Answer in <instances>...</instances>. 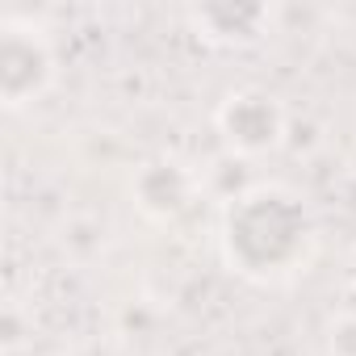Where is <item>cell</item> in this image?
Wrapping results in <instances>:
<instances>
[{
    "label": "cell",
    "mask_w": 356,
    "mask_h": 356,
    "mask_svg": "<svg viewBox=\"0 0 356 356\" xmlns=\"http://www.w3.org/2000/svg\"><path fill=\"white\" fill-rule=\"evenodd\" d=\"M218 134L239 159L264 155L285 138V109L264 88H235L218 105Z\"/></svg>",
    "instance_id": "2"
},
{
    "label": "cell",
    "mask_w": 356,
    "mask_h": 356,
    "mask_svg": "<svg viewBox=\"0 0 356 356\" xmlns=\"http://www.w3.org/2000/svg\"><path fill=\"white\" fill-rule=\"evenodd\" d=\"M76 356H109V352H101V348H80Z\"/></svg>",
    "instance_id": "8"
},
{
    "label": "cell",
    "mask_w": 356,
    "mask_h": 356,
    "mask_svg": "<svg viewBox=\"0 0 356 356\" xmlns=\"http://www.w3.org/2000/svg\"><path fill=\"white\" fill-rule=\"evenodd\" d=\"M348 273H352V289H356V256H352V268Z\"/></svg>",
    "instance_id": "10"
},
{
    "label": "cell",
    "mask_w": 356,
    "mask_h": 356,
    "mask_svg": "<svg viewBox=\"0 0 356 356\" xmlns=\"http://www.w3.org/2000/svg\"><path fill=\"white\" fill-rule=\"evenodd\" d=\"M197 189H202V181L176 159H151L130 181V197H134L138 214L151 222H176L193 206Z\"/></svg>",
    "instance_id": "4"
},
{
    "label": "cell",
    "mask_w": 356,
    "mask_h": 356,
    "mask_svg": "<svg viewBox=\"0 0 356 356\" xmlns=\"http://www.w3.org/2000/svg\"><path fill=\"white\" fill-rule=\"evenodd\" d=\"M0 339H5V348H22L26 339V323H22V310L17 306H5V314H0Z\"/></svg>",
    "instance_id": "7"
},
{
    "label": "cell",
    "mask_w": 356,
    "mask_h": 356,
    "mask_svg": "<svg viewBox=\"0 0 356 356\" xmlns=\"http://www.w3.org/2000/svg\"><path fill=\"white\" fill-rule=\"evenodd\" d=\"M189 22L206 42L248 47V42H260L268 34L273 9L260 5V0H210V5L189 9Z\"/></svg>",
    "instance_id": "5"
},
{
    "label": "cell",
    "mask_w": 356,
    "mask_h": 356,
    "mask_svg": "<svg viewBox=\"0 0 356 356\" xmlns=\"http://www.w3.org/2000/svg\"><path fill=\"white\" fill-rule=\"evenodd\" d=\"M323 348H327V356H356V310H339L327 318Z\"/></svg>",
    "instance_id": "6"
},
{
    "label": "cell",
    "mask_w": 356,
    "mask_h": 356,
    "mask_svg": "<svg viewBox=\"0 0 356 356\" xmlns=\"http://www.w3.org/2000/svg\"><path fill=\"white\" fill-rule=\"evenodd\" d=\"M222 260L248 281H281L306 264L314 248V218L306 202L281 185H252L222 210Z\"/></svg>",
    "instance_id": "1"
},
{
    "label": "cell",
    "mask_w": 356,
    "mask_h": 356,
    "mask_svg": "<svg viewBox=\"0 0 356 356\" xmlns=\"http://www.w3.org/2000/svg\"><path fill=\"white\" fill-rule=\"evenodd\" d=\"M348 168H352V176H356V147H352V155H348Z\"/></svg>",
    "instance_id": "9"
},
{
    "label": "cell",
    "mask_w": 356,
    "mask_h": 356,
    "mask_svg": "<svg viewBox=\"0 0 356 356\" xmlns=\"http://www.w3.org/2000/svg\"><path fill=\"white\" fill-rule=\"evenodd\" d=\"M55 80V55L38 30L5 26L0 30V101L5 109H22L38 101Z\"/></svg>",
    "instance_id": "3"
}]
</instances>
